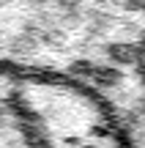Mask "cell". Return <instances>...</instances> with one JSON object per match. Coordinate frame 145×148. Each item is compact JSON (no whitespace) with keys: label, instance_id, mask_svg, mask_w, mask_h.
Returning a JSON list of instances; mask_svg holds the SVG:
<instances>
[{"label":"cell","instance_id":"obj_1","mask_svg":"<svg viewBox=\"0 0 145 148\" xmlns=\"http://www.w3.org/2000/svg\"><path fill=\"white\" fill-rule=\"evenodd\" d=\"M0 148H129L115 115L88 88L0 66Z\"/></svg>","mask_w":145,"mask_h":148}]
</instances>
